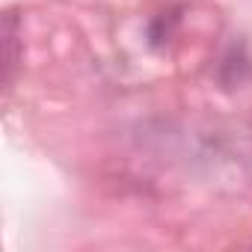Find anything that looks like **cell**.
I'll return each mask as SVG.
<instances>
[{"instance_id":"cell-1","label":"cell","mask_w":252,"mask_h":252,"mask_svg":"<svg viewBox=\"0 0 252 252\" xmlns=\"http://www.w3.org/2000/svg\"><path fill=\"white\" fill-rule=\"evenodd\" d=\"M15 65H18V21L9 12L3 18V68H6V83L12 80Z\"/></svg>"}]
</instances>
